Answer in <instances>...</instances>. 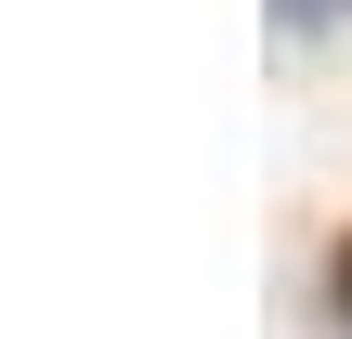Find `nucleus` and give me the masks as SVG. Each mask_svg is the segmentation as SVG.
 Listing matches in <instances>:
<instances>
[{"mask_svg":"<svg viewBox=\"0 0 352 339\" xmlns=\"http://www.w3.org/2000/svg\"><path fill=\"white\" fill-rule=\"evenodd\" d=\"M327 26H352V0H274V39H327Z\"/></svg>","mask_w":352,"mask_h":339,"instance_id":"nucleus-1","label":"nucleus"},{"mask_svg":"<svg viewBox=\"0 0 352 339\" xmlns=\"http://www.w3.org/2000/svg\"><path fill=\"white\" fill-rule=\"evenodd\" d=\"M327 314H340V339H352V235H340V261H327Z\"/></svg>","mask_w":352,"mask_h":339,"instance_id":"nucleus-2","label":"nucleus"}]
</instances>
